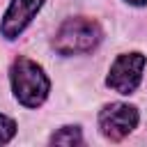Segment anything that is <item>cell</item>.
I'll return each instance as SVG.
<instances>
[{
    "label": "cell",
    "mask_w": 147,
    "mask_h": 147,
    "mask_svg": "<svg viewBox=\"0 0 147 147\" xmlns=\"http://www.w3.org/2000/svg\"><path fill=\"white\" fill-rule=\"evenodd\" d=\"M44 5V0H11L5 16H2V34L7 39H16L25 28L28 23L34 18V14L39 11V7Z\"/></svg>",
    "instance_id": "5"
},
{
    "label": "cell",
    "mask_w": 147,
    "mask_h": 147,
    "mask_svg": "<svg viewBox=\"0 0 147 147\" xmlns=\"http://www.w3.org/2000/svg\"><path fill=\"white\" fill-rule=\"evenodd\" d=\"M126 2H131V5H147V0H126Z\"/></svg>",
    "instance_id": "8"
},
{
    "label": "cell",
    "mask_w": 147,
    "mask_h": 147,
    "mask_svg": "<svg viewBox=\"0 0 147 147\" xmlns=\"http://www.w3.org/2000/svg\"><path fill=\"white\" fill-rule=\"evenodd\" d=\"M14 133H16V124H14V119H9L7 115H0V145L9 142V140L14 138Z\"/></svg>",
    "instance_id": "7"
},
{
    "label": "cell",
    "mask_w": 147,
    "mask_h": 147,
    "mask_svg": "<svg viewBox=\"0 0 147 147\" xmlns=\"http://www.w3.org/2000/svg\"><path fill=\"white\" fill-rule=\"evenodd\" d=\"M11 78V90L14 96L25 106V108H37L44 103L51 90V80L44 74V69L32 62L30 57H16L9 71Z\"/></svg>",
    "instance_id": "1"
},
{
    "label": "cell",
    "mask_w": 147,
    "mask_h": 147,
    "mask_svg": "<svg viewBox=\"0 0 147 147\" xmlns=\"http://www.w3.org/2000/svg\"><path fill=\"white\" fill-rule=\"evenodd\" d=\"M101 41V28L92 18H67L55 32L53 46L60 55L90 53Z\"/></svg>",
    "instance_id": "2"
},
{
    "label": "cell",
    "mask_w": 147,
    "mask_h": 147,
    "mask_svg": "<svg viewBox=\"0 0 147 147\" xmlns=\"http://www.w3.org/2000/svg\"><path fill=\"white\" fill-rule=\"evenodd\" d=\"M147 64V57L142 53H124L119 55L108 74V87L115 90L117 94H131L142 78V69Z\"/></svg>",
    "instance_id": "3"
},
{
    "label": "cell",
    "mask_w": 147,
    "mask_h": 147,
    "mask_svg": "<svg viewBox=\"0 0 147 147\" xmlns=\"http://www.w3.org/2000/svg\"><path fill=\"white\" fill-rule=\"evenodd\" d=\"M51 142H55V145H78V142H83V136H80L78 126H64L62 131H57L51 138Z\"/></svg>",
    "instance_id": "6"
},
{
    "label": "cell",
    "mask_w": 147,
    "mask_h": 147,
    "mask_svg": "<svg viewBox=\"0 0 147 147\" xmlns=\"http://www.w3.org/2000/svg\"><path fill=\"white\" fill-rule=\"evenodd\" d=\"M138 124V110L129 103H110L99 113L101 133L110 140L126 138Z\"/></svg>",
    "instance_id": "4"
}]
</instances>
